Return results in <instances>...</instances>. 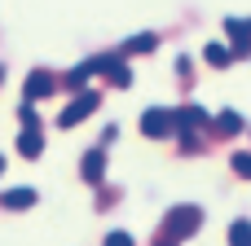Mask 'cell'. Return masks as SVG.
Segmentation results:
<instances>
[{
    "mask_svg": "<svg viewBox=\"0 0 251 246\" xmlns=\"http://www.w3.org/2000/svg\"><path fill=\"white\" fill-rule=\"evenodd\" d=\"M199 224H203V211L199 207H172L168 216H163V242H185L190 233H199Z\"/></svg>",
    "mask_w": 251,
    "mask_h": 246,
    "instance_id": "obj_1",
    "label": "cell"
},
{
    "mask_svg": "<svg viewBox=\"0 0 251 246\" xmlns=\"http://www.w3.org/2000/svg\"><path fill=\"white\" fill-rule=\"evenodd\" d=\"M97 106H101V97H97V92H79V97H75L62 114H57V123H62V128H75V123H84Z\"/></svg>",
    "mask_w": 251,
    "mask_h": 246,
    "instance_id": "obj_2",
    "label": "cell"
},
{
    "mask_svg": "<svg viewBox=\"0 0 251 246\" xmlns=\"http://www.w3.org/2000/svg\"><path fill=\"white\" fill-rule=\"evenodd\" d=\"M176 123H172V110H159V106H150L146 114H141V132L146 136H168Z\"/></svg>",
    "mask_w": 251,
    "mask_h": 246,
    "instance_id": "obj_3",
    "label": "cell"
},
{
    "mask_svg": "<svg viewBox=\"0 0 251 246\" xmlns=\"http://www.w3.org/2000/svg\"><path fill=\"white\" fill-rule=\"evenodd\" d=\"M79 172H84V180L88 185H101L106 180V150L97 145V150H88L84 154V163H79Z\"/></svg>",
    "mask_w": 251,
    "mask_h": 246,
    "instance_id": "obj_4",
    "label": "cell"
},
{
    "mask_svg": "<svg viewBox=\"0 0 251 246\" xmlns=\"http://www.w3.org/2000/svg\"><path fill=\"white\" fill-rule=\"evenodd\" d=\"M172 123L190 136L194 128H203V123H207V110H203V106H181V110H172Z\"/></svg>",
    "mask_w": 251,
    "mask_h": 246,
    "instance_id": "obj_5",
    "label": "cell"
},
{
    "mask_svg": "<svg viewBox=\"0 0 251 246\" xmlns=\"http://www.w3.org/2000/svg\"><path fill=\"white\" fill-rule=\"evenodd\" d=\"M225 31L234 35V57H247V53H251V22L229 18V22H225Z\"/></svg>",
    "mask_w": 251,
    "mask_h": 246,
    "instance_id": "obj_6",
    "label": "cell"
},
{
    "mask_svg": "<svg viewBox=\"0 0 251 246\" xmlns=\"http://www.w3.org/2000/svg\"><path fill=\"white\" fill-rule=\"evenodd\" d=\"M53 88H57V84H53V75H44V70H31L22 92H26V101H40V97H49Z\"/></svg>",
    "mask_w": 251,
    "mask_h": 246,
    "instance_id": "obj_7",
    "label": "cell"
},
{
    "mask_svg": "<svg viewBox=\"0 0 251 246\" xmlns=\"http://www.w3.org/2000/svg\"><path fill=\"white\" fill-rule=\"evenodd\" d=\"M101 70H106V79H110L115 88H128V84H132V70H128V62H119V57H101Z\"/></svg>",
    "mask_w": 251,
    "mask_h": 246,
    "instance_id": "obj_8",
    "label": "cell"
},
{
    "mask_svg": "<svg viewBox=\"0 0 251 246\" xmlns=\"http://www.w3.org/2000/svg\"><path fill=\"white\" fill-rule=\"evenodd\" d=\"M0 207L4 211H26V207H35V189H4Z\"/></svg>",
    "mask_w": 251,
    "mask_h": 246,
    "instance_id": "obj_9",
    "label": "cell"
},
{
    "mask_svg": "<svg viewBox=\"0 0 251 246\" xmlns=\"http://www.w3.org/2000/svg\"><path fill=\"white\" fill-rule=\"evenodd\" d=\"M40 150H44L40 128H22V136H18V154H22V158H40Z\"/></svg>",
    "mask_w": 251,
    "mask_h": 246,
    "instance_id": "obj_10",
    "label": "cell"
},
{
    "mask_svg": "<svg viewBox=\"0 0 251 246\" xmlns=\"http://www.w3.org/2000/svg\"><path fill=\"white\" fill-rule=\"evenodd\" d=\"M97 70H101V57H93V62L75 66V70L66 75V84H71V88H84V79H88V75H97Z\"/></svg>",
    "mask_w": 251,
    "mask_h": 246,
    "instance_id": "obj_11",
    "label": "cell"
},
{
    "mask_svg": "<svg viewBox=\"0 0 251 246\" xmlns=\"http://www.w3.org/2000/svg\"><path fill=\"white\" fill-rule=\"evenodd\" d=\"M229 246H251V220H234L229 224Z\"/></svg>",
    "mask_w": 251,
    "mask_h": 246,
    "instance_id": "obj_12",
    "label": "cell"
},
{
    "mask_svg": "<svg viewBox=\"0 0 251 246\" xmlns=\"http://www.w3.org/2000/svg\"><path fill=\"white\" fill-rule=\"evenodd\" d=\"M154 44H159V40H154V35H150V31H141V35H132V40H128V44H124V53H150V48H154Z\"/></svg>",
    "mask_w": 251,
    "mask_h": 246,
    "instance_id": "obj_13",
    "label": "cell"
},
{
    "mask_svg": "<svg viewBox=\"0 0 251 246\" xmlns=\"http://www.w3.org/2000/svg\"><path fill=\"white\" fill-rule=\"evenodd\" d=\"M203 57H207L212 66H229V62H234V53H229L225 44H207V53H203Z\"/></svg>",
    "mask_w": 251,
    "mask_h": 246,
    "instance_id": "obj_14",
    "label": "cell"
},
{
    "mask_svg": "<svg viewBox=\"0 0 251 246\" xmlns=\"http://www.w3.org/2000/svg\"><path fill=\"white\" fill-rule=\"evenodd\" d=\"M216 128H221V132H229V136H234V132H243V114H238V110H225V114H221V119H216Z\"/></svg>",
    "mask_w": 251,
    "mask_h": 246,
    "instance_id": "obj_15",
    "label": "cell"
},
{
    "mask_svg": "<svg viewBox=\"0 0 251 246\" xmlns=\"http://www.w3.org/2000/svg\"><path fill=\"white\" fill-rule=\"evenodd\" d=\"M229 163H234V172H238L243 180H251V154H234Z\"/></svg>",
    "mask_w": 251,
    "mask_h": 246,
    "instance_id": "obj_16",
    "label": "cell"
},
{
    "mask_svg": "<svg viewBox=\"0 0 251 246\" xmlns=\"http://www.w3.org/2000/svg\"><path fill=\"white\" fill-rule=\"evenodd\" d=\"M18 119H22V128H40V119H35V110H31V101L18 110Z\"/></svg>",
    "mask_w": 251,
    "mask_h": 246,
    "instance_id": "obj_17",
    "label": "cell"
},
{
    "mask_svg": "<svg viewBox=\"0 0 251 246\" xmlns=\"http://www.w3.org/2000/svg\"><path fill=\"white\" fill-rule=\"evenodd\" d=\"M106 246H132V238H128V233H110V238H106Z\"/></svg>",
    "mask_w": 251,
    "mask_h": 246,
    "instance_id": "obj_18",
    "label": "cell"
},
{
    "mask_svg": "<svg viewBox=\"0 0 251 246\" xmlns=\"http://www.w3.org/2000/svg\"><path fill=\"white\" fill-rule=\"evenodd\" d=\"M0 176H4V154H0Z\"/></svg>",
    "mask_w": 251,
    "mask_h": 246,
    "instance_id": "obj_19",
    "label": "cell"
},
{
    "mask_svg": "<svg viewBox=\"0 0 251 246\" xmlns=\"http://www.w3.org/2000/svg\"><path fill=\"white\" fill-rule=\"evenodd\" d=\"M0 79H4V70H0Z\"/></svg>",
    "mask_w": 251,
    "mask_h": 246,
    "instance_id": "obj_20",
    "label": "cell"
},
{
    "mask_svg": "<svg viewBox=\"0 0 251 246\" xmlns=\"http://www.w3.org/2000/svg\"><path fill=\"white\" fill-rule=\"evenodd\" d=\"M163 246H172V242H163Z\"/></svg>",
    "mask_w": 251,
    "mask_h": 246,
    "instance_id": "obj_21",
    "label": "cell"
}]
</instances>
